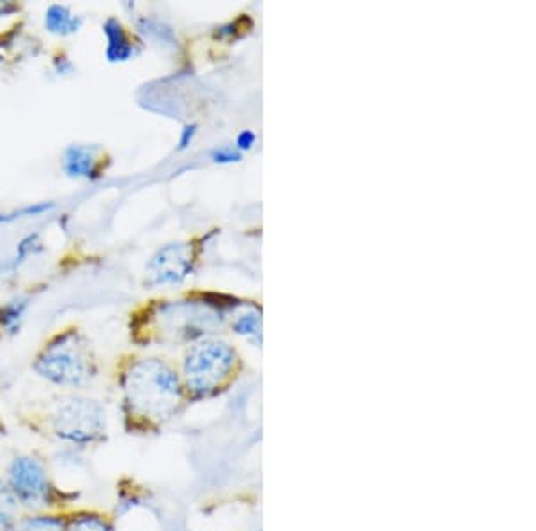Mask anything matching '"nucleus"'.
Here are the masks:
<instances>
[{
	"instance_id": "obj_17",
	"label": "nucleus",
	"mask_w": 536,
	"mask_h": 531,
	"mask_svg": "<svg viewBox=\"0 0 536 531\" xmlns=\"http://www.w3.org/2000/svg\"><path fill=\"white\" fill-rule=\"evenodd\" d=\"M255 140H256V136H255V133L253 131H244L240 136H238V147L240 149H251L253 147V144H255Z\"/></svg>"
},
{
	"instance_id": "obj_2",
	"label": "nucleus",
	"mask_w": 536,
	"mask_h": 531,
	"mask_svg": "<svg viewBox=\"0 0 536 531\" xmlns=\"http://www.w3.org/2000/svg\"><path fill=\"white\" fill-rule=\"evenodd\" d=\"M34 370L54 385L82 388L97 378V361L86 338L70 329L45 344L36 356Z\"/></svg>"
},
{
	"instance_id": "obj_14",
	"label": "nucleus",
	"mask_w": 536,
	"mask_h": 531,
	"mask_svg": "<svg viewBox=\"0 0 536 531\" xmlns=\"http://www.w3.org/2000/svg\"><path fill=\"white\" fill-rule=\"evenodd\" d=\"M235 329L237 333L249 336V338H260V315L256 311L253 313H246L242 315L237 322H235Z\"/></svg>"
},
{
	"instance_id": "obj_18",
	"label": "nucleus",
	"mask_w": 536,
	"mask_h": 531,
	"mask_svg": "<svg viewBox=\"0 0 536 531\" xmlns=\"http://www.w3.org/2000/svg\"><path fill=\"white\" fill-rule=\"evenodd\" d=\"M194 135H195V126H186L185 127V131H183V136H181V149H186L188 145H190V142H192V138H194Z\"/></svg>"
},
{
	"instance_id": "obj_12",
	"label": "nucleus",
	"mask_w": 536,
	"mask_h": 531,
	"mask_svg": "<svg viewBox=\"0 0 536 531\" xmlns=\"http://www.w3.org/2000/svg\"><path fill=\"white\" fill-rule=\"evenodd\" d=\"M27 299H14L9 300L5 306L0 308V327L7 333H16L20 327V322L23 318V313L27 309Z\"/></svg>"
},
{
	"instance_id": "obj_10",
	"label": "nucleus",
	"mask_w": 536,
	"mask_h": 531,
	"mask_svg": "<svg viewBox=\"0 0 536 531\" xmlns=\"http://www.w3.org/2000/svg\"><path fill=\"white\" fill-rule=\"evenodd\" d=\"M66 519L54 514H32L18 518L7 531H65Z\"/></svg>"
},
{
	"instance_id": "obj_3",
	"label": "nucleus",
	"mask_w": 536,
	"mask_h": 531,
	"mask_svg": "<svg viewBox=\"0 0 536 531\" xmlns=\"http://www.w3.org/2000/svg\"><path fill=\"white\" fill-rule=\"evenodd\" d=\"M237 353L220 340H204L190 347L185 356V387L194 399L215 396L235 372Z\"/></svg>"
},
{
	"instance_id": "obj_4",
	"label": "nucleus",
	"mask_w": 536,
	"mask_h": 531,
	"mask_svg": "<svg viewBox=\"0 0 536 531\" xmlns=\"http://www.w3.org/2000/svg\"><path fill=\"white\" fill-rule=\"evenodd\" d=\"M50 433L72 446H91L104 439L108 421L104 406L95 399L66 397L57 401L50 419Z\"/></svg>"
},
{
	"instance_id": "obj_11",
	"label": "nucleus",
	"mask_w": 536,
	"mask_h": 531,
	"mask_svg": "<svg viewBox=\"0 0 536 531\" xmlns=\"http://www.w3.org/2000/svg\"><path fill=\"white\" fill-rule=\"evenodd\" d=\"M65 531H113V525L100 514L79 512L66 519Z\"/></svg>"
},
{
	"instance_id": "obj_1",
	"label": "nucleus",
	"mask_w": 536,
	"mask_h": 531,
	"mask_svg": "<svg viewBox=\"0 0 536 531\" xmlns=\"http://www.w3.org/2000/svg\"><path fill=\"white\" fill-rule=\"evenodd\" d=\"M122 390L127 417L138 424L160 426L172 419L183 403L177 374L156 358L131 363L122 376Z\"/></svg>"
},
{
	"instance_id": "obj_9",
	"label": "nucleus",
	"mask_w": 536,
	"mask_h": 531,
	"mask_svg": "<svg viewBox=\"0 0 536 531\" xmlns=\"http://www.w3.org/2000/svg\"><path fill=\"white\" fill-rule=\"evenodd\" d=\"M82 20L75 16L66 5H50L45 13V27L52 34L68 36L79 30Z\"/></svg>"
},
{
	"instance_id": "obj_16",
	"label": "nucleus",
	"mask_w": 536,
	"mask_h": 531,
	"mask_svg": "<svg viewBox=\"0 0 536 531\" xmlns=\"http://www.w3.org/2000/svg\"><path fill=\"white\" fill-rule=\"evenodd\" d=\"M213 160L217 163H231V161H238L240 154L235 152L233 149H219L213 152Z\"/></svg>"
},
{
	"instance_id": "obj_15",
	"label": "nucleus",
	"mask_w": 536,
	"mask_h": 531,
	"mask_svg": "<svg viewBox=\"0 0 536 531\" xmlns=\"http://www.w3.org/2000/svg\"><path fill=\"white\" fill-rule=\"evenodd\" d=\"M54 208L52 203H38L34 206H27L23 210H18L14 213H9L5 217H0V221L4 222H9V221H16V219H23V217H36V215H41V213H47Z\"/></svg>"
},
{
	"instance_id": "obj_19",
	"label": "nucleus",
	"mask_w": 536,
	"mask_h": 531,
	"mask_svg": "<svg viewBox=\"0 0 536 531\" xmlns=\"http://www.w3.org/2000/svg\"><path fill=\"white\" fill-rule=\"evenodd\" d=\"M5 13V7H0V14H4Z\"/></svg>"
},
{
	"instance_id": "obj_13",
	"label": "nucleus",
	"mask_w": 536,
	"mask_h": 531,
	"mask_svg": "<svg viewBox=\"0 0 536 531\" xmlns=\"http://www.w3.org/2000/svg\"><path fill=\"white\" fill-rule=\"evenodd\" d=\"M20 505L9 492L4 480H0V531H7L11 525L20 518Z\"/></svg>"
},
{
	"instance_id": "obj_6",
	"label": "nucleus",
	"mask_w": 536,
	"mask_h": 531,
	"mask_svg": "<svg viewBox=\"0 0 536 531\" xmlns=\"http://www.w3.org/2000/svg\"><path fill=\"white\" fill-rule=\"evenodd\" d=\"M192 270V255L188 246L172 244L163 248L149 264L152 283H181Z\"/></svg>"
},
{
	"instance_id": "obj_8",
	"label": "nucleus",
	"mask_w": 536,
	"mask_h": 531,
	"mask_svg": "<svg viewBox=\"0 0 536 531\" xmlns=\"http://www.w3.org/2000/svg\"><path fill=\"white\" fill-rule=\"evenodd\" d=\"M104 34L108 39L106 57L111 63L127 61L134 56V45L124 25L117 18H108L104 23Z\"/></svg>"
},
{
	"instance_id": "obj_7",
	"label": "nucleus",
	"mask_w": 536,
	"mask_h": 531,
	"mask_svg": "<svg viewBox=\"0 0 536 531\" xmlns=\"http://www.w3.org/2000/svg\"><path fill=\"white\" fill-rule=\"evenodd\" d=\"M99 149L90 145H70L63 154V170L72 179H97L100 174Z\"/></svg>"
},
{
	"instance_id": "obj_5",
	"label": "nucleus",
	"mask_w": 536,
	"mask_h": 531,
	"mask_svg": "<svg viewBox=\"0 0 536 531\" xmlns=\"http://www.w3.org/2000/svg\"><path fill=\"white\" fill-rule=\"evenodd\" d=\"M4 483L20 507L29 510L56 507V496H59V492L50 480L45 462L34 455L14 457L7 464Z\"/></svg>"
}]
</instances>
